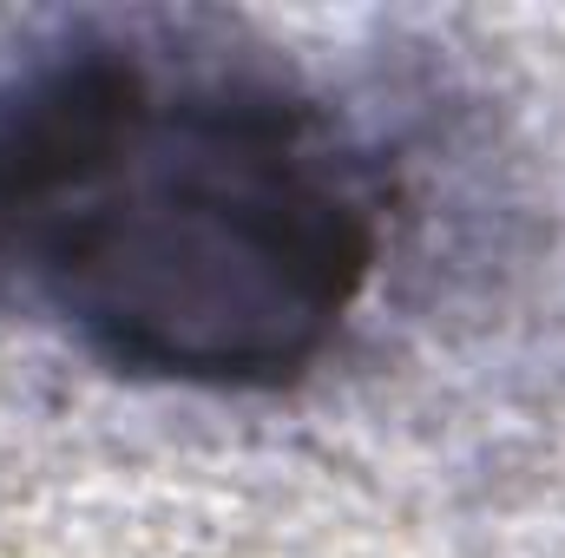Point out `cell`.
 Segmentation results:
<instances>
[{
  "label": "cell",
  "mask_w": 565,
  "mask_h": 558,
  "mask_svg": "<svg viewBox=\"0 0 565 558\" xmlns=\"http://www.w3.org/2000/svg\"><path fill=\"white\" fill-rule=\"evenodd\" d=\"M382 264L349 126L211 20L99 13L0 60V296L119 375L270 395Z\"/></svg>",
  "instance_id": "obj_1"
}]
</instances>
